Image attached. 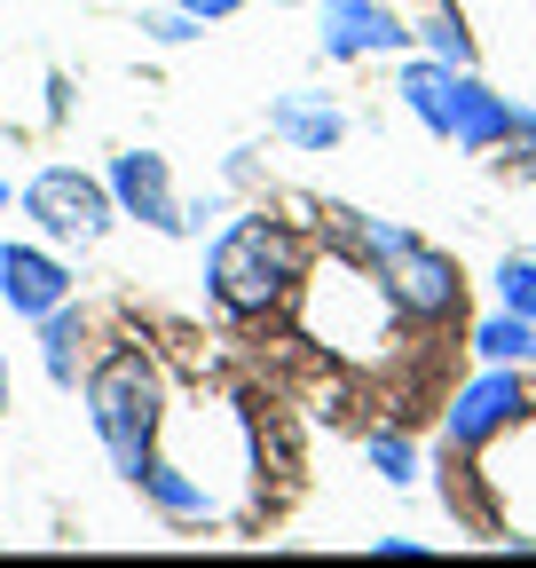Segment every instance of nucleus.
<instances>
[{"label": "nucleus", "instance_id": "6ab92c4d", "mask_svg": "<svg viewBox=\"0 0 536 568\" xmlns=\"http://www.w3.org/2000/svg\"><path fill=\"white\" fill-rule=\"evenodd\" d=\"M182 9H189L197 24H214V17H237V9H245V0H182Z\"/></svg>", "mask_w": 536, "mask_h": 568}, {"label": "nucleus", "instance_id": "6e6552de", "mask_svg": "<svg viewBox=\"0 0 536 568\" xmlns=\"http://www.w3.org/2000/svg\"><path fill=\"white\" fill-rule=\"evenodd\" d=\"M0 301H9L17 316H48V308L72 301V268H63L55 253L9 245V253H0Z\"/></svg>", "mask_w": 536, "mask_h": 568}, {"label": "nucleus", "instance_id": "f257e3e1", "mask_svg": "<svg viewBox=\"0 0 536 568\" xmlns=\"http://www.w3.org/2000/svg\"><path fill=\"white\" fill-rule=\"evenodd\" d=\"M206 284L229 316H268L292 301L300 284V237L285 222H268V213H245L214 237V261H206Z\"/></svg>", "mask_w": 536, "mask_h": 568}, {"label": "nucleus", "instance_id": "f03ea898", "mask_svg": "<svg viewBox=\"0 0 536 568\" xmlns=\"http://www.w3.org/2000/svg\"><path fill=\"white\" fill-rule=\"evenodd\" d=\"M158 410H166V387H158V372H151L143 347H118V355H103V364H95V379H87V418H95V435H103V450H111V466H118L126 481H143V466L158 458V450H151Z\"/></svg>", "mask_w": 536, "mask_h": 568}, {"label": "nucleus", "instance_id": "1a4fd4ad", "mask_svg": "<svg viewBox=\"0 0 536 568\" xmlns=\"http://www.w3.org/2000/svg\"><path fill=\"white\" fill-rule=\"evenodd\" d=\"M450 142L457 151H497L513 142V103L497 88H482L474 71H457V103H450Z\"/></svg>", "mask_w": 536, "mask_h": 568}, {"label": "nucleus", "instance_id": "9d476101", "mask_svg": "<svg viewBox=\"0 0 536 568\" xmlns=\"http://www.w3.org/2000/svg\"><path fill=\"white\" fill-rule=\"evenodd\" d=\"M268 126H277V134L292 142V151H340V134H348L340 103H323V95H308V88L277 95V111H268Z\"/></svg>", "mask_w": 536, "mask_h": 568}, {"label": "nucleus", "instance_id": "ddd939ff", "mask_svg": "<svg viewBox=\"0 0 536 568\" xmlns=\"http://www.w3.org/2000/svg\"><path fill=\"white\" fill-rule=\"evenodd\" d=\"M419 40L434 48V63H450V71H474V32H465V17H457V9H434V17L419 24Z\"/></svg>", "mask_w": 536, "mask_h": 568}, {"label": "nucleus", "instance_id": "423d86ee", "mask_svg": "<svg viewBox=\"0 0 536 568\" xmlns=\"http://www.w3.org/2000/svg\"><path fill=\"white\" fill-rule=\"evenodd\" d=\"M520 410H528V387H520V379L497 364L489 379H474V387H465V395L450 403V418H442V443H450V458H457V450H482V443L497 435V426H513Z\"/></svg>", "mask_w": 536, "mask_h": 568}, {"label": "nucleus", "instance_id": "39448f33", "mask_svg": "<svg viewBox=\"0 0 536 568\" xmlns=\"http://www.w3.org/2000/svg\"><path fill=\"white\" fill-rule=\"evenodd\" d=\"M419 32L402 24L386 0H323V55L331 63H355V55H394L411 48Z\"/></svg>", "mask_w": 536, "mask_h": 568}, {"label": "nucleus", "instance_id": "aec40b11", "mask_svg": "<svg viewBox=\"0 0 536 568\" xmlns=\"http://www.w3.org/2000/svg\"><path fill=\"white\" fill-rule=\"evenodd\" d=\"M0 410H9V364H0Z\"/></svg>", "mask_w": 536, "mask_h": 568}, {"label": "nucleus", "instance_id": "7ed1b4c3", "mask_svg": "<svg viewBox=\"0 0 536 568\" xmlns=\"http://www.w3.org/2000/svg\"><path fill=\"white\" fill-rule=\"evenodd\" d=\"M348 222H355V245L371 253V268H379V284H386L394 316H419V324L457 316V301H465V276H457V261H450V253L419 245L411 230L363 222V213H348Z\"/></svg>", "mask_w": 536, "mask_h": 568}, {"label": "nucleus", "instance_id": "4468645a", "mask_svg": "<svg viewBox=\"0 0 536 568\" xmlns=\"http://www.w3.org/2000/svg\"><path fill=\"white\" fill-rule=\"evenodd\" d=\"M40 324H48V379H55V387H72V347H80V308L63 301V308H48Z\"/></svg>", "mask_w": 536, "mask_h": 568}, {"label": "nucleus", "instance_id": "2eb2a0df", "mask_svg": "<svg viewBox=\"0 0 536 568\" xmlns=\"http://www.w3.org/2000/svg\"><path fill=\"white\" fill-rule=\"evenodd\" d=\"M497 293H505V308H513V316H528V324H536V261H505V268H497Z\"/></svg>", "mask_w": 536, "mask_h": 568}, {"label": "nucleus", "instance_id": "20e7f679", "mask_svg": "<svg viewBox=\"0 0 536 568\" xmlns=\"http://www.w3.org/2000/svg\"><path fill=\"white\" fill-rule=\"evenodd\" d=\"M24 213H32L48 237L87 245V237H103V230H111L118 197H111V182H87V174H72V166H48V174L24 190Z\"/></svg>", "mask_w": 536, "mask_h": 568}, {"label": "nucleus", "instance_id": "f3484780", "mask_svg": "<svg viewBox=\"0 0 536 568\" xmlns=\"http://www.w3.org/2000/svg\"><path fill=\"white\" fill-rule=\"evenodd\" d=\"M143 32L166 40V48H182V40H197V17H189V9H174V17H143Z\"/></svg>", "mask_w": 536, "mask_h": 568}, {"label": "nucleus", "instance_id": "4be33fe9", "mask_svg": "<svg viewBox=\"0 0 536 568\" xmlns=\"http://www.w3.org/2000/svg\"><path fill=\"white\" fill-rule=\"evenodd\" d=\"M285 9H292V0H285Z\"/></svg>", "mask_w": 536, "mask_h": 568}, {"label": "nucleus", "instance_id": "0eeeda50", "mask_svg": "<svg viewBox=\"0 0 536 568\" xmlns=\"http://www.w3.org/2000/svg\"><path fill=\"white\" fill-rule=\"evenodd\" d=\"M111 197H118V213L126 222H151V230H189L182 222V197H174V174H166V159L158 151H118L111 159Z\"/></svg>", "mask_w": 536, "mask_h": 568}, {"label": "nucleus", "instance_id": "9b49d317", "mask_svg": "<svg viewBox=\"0 0 536 568\" xmlns=\"http://www.w3.org/2000/svg\"><path fill=\"white\" fill-rule=\"evenodd\" d=\"M402 103H411L442 142H450V103H457V71L450 63H402Z\"/></svg>", "mask_w": 536, "mask_h": 568}, {"label": "nucleus", "instance_id": "dca6fc26", "mask_svg": "<svg viewBox=\"0 0 536 568\" xmlns=\"http://www.w3.org/2000/svg\"><path fill=\"white\" fill-rule=\"evenodd\" d=\"M371 466H379L386 481H411V474H419V450L402 443V435H379V443H371Z\"/></svg>", "mask_w": 536, "mask_h": 568}, {"label": "nucleus", "instance_id": "a211bd4d", "mask_svg": "<svg viewBox=\"0 0 536 568\" xmlns=\"http://www.w3.org/2000/svg\"><path fill=\"white\" fill-rule=\"evenodd\" d=\"M513 151L536 166V103H528V111H513Z\"/></svg>", "mask_w": 536, "mask_h": 568}, {"label": "nucleus", "instance_id": "412c9836", "mask_svg": "<svg viewBox=\"0 0 536 568\" xmlns=\"http://www.w3.org/2000/svg\"><path fill=\"white\" fill-rule=\"evenodd\" d=\"M0 205H9V190H0Z\"/></svg>", "mask_w": 536, "mask_h": 568}, {"label": "nucleus", "instance_id": "f8f14e48", "mask_svg": "<svg viewBox=\"0 0 536 568\" xmlns=\"http://www.w3.org/2000/svg\"><path fill=\"white\" fill-rule=\"evenodd\" d=\"M474 347L489 355V364H528V355H536V324L505 308V316H489V324L474 332Z\"/></svg>", "mask_w": 536, "mask_h": 568}]
</instances>
